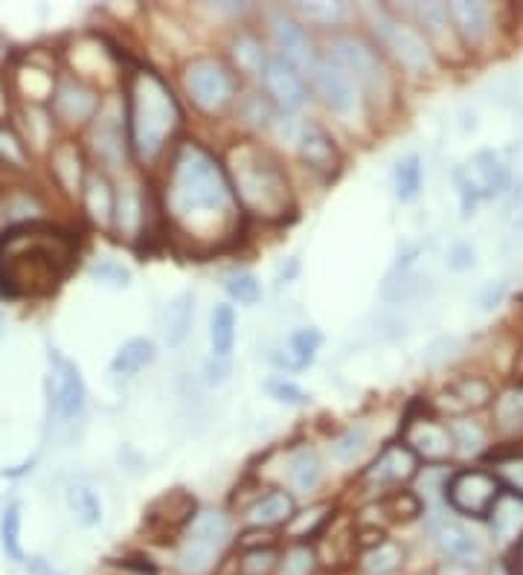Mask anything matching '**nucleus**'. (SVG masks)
<instances>
[{"label":"nucleus","instance_id":"f257e3e1","mask_svg":"<svg viewBox=\"0 0 523 575\" xmlns=\"http://www.w3.org/2000/svg\"><path fill=\"white\" fill-rule=\"evenodd\" d=\"M70 242L56 230L24 227L12 230L0 242V288L3 294H44L59 285L68 271Z\"/></svg>","mask_w":523,"mask_h":575},{"label":"nucleus","instance_id":"f03ea898","mask_svg":"<svg viewBox=\"0 0 523 575\" xmlns=\"http://www.w3.org/2000/svg\"><path fill=\"white\" fill-rule=\"evenodd\" d=\"M170 207L177 219L204 227L230 212V184L219 163L198 145L186 143L175 157Z\"/></svg>","mask_w":523,"mask_h":575},{"label":"nucleus","instance_id":"7ed1b4c3","mask_svg":"<svg viewBox=\"0 0 523 575\" xmlns=\"http://www.w3.org/2000/svg\"><path fill=\"white\" fill-rule=\"evenodd\" d=\"M175 122L177 108L166 85L152 73H140L131 87V134H135L137 154L143 161L158 157Z\"/></svg>","mask_w":523,"mask_h":575},{"label":"nucleus","instance_id":"20e7f679","mask_svg":"<svg viewBox=\"0 0 523 575\" xmlns=\"http://www.w3.org/2000/svg\"><path fill=\"white\" fill-rule=\"evenodd\" d=\"M509 184V169L495 152H477L463 169H456V187L463 198V215H474V203L480 198H495Z\"/></svg>","mask_w":523,"mask_h":575},{"label":"nucleus","instance_id":"39448f33","mask_svg":"<svg viewBox=\"0 0 523 575\" xmlns=\"http://www.w3.org/2000/svg\"><path fill=\"white\" fill-rule=\"evenodd\" d=\"M184 85L193 96V102L204 110H219L224 108L233 96V82H230V73L221 68L219 61L201 59L193 61L186 68Z\"/></svg>","mask_w":523,"mask_h":575},{"label":"nucleus","instance_id":"423d86ee","mask_svg":"<svg viewBox=\"0 0 523 575\" xmlns=\"http://www.w3.org/2000/svg\"><path fill=\"white\" fill-rule=\"evenodd\" d=\"M448 500L456 512L472 517L491 515V508L500 500V482L483 471H463L448 485Z\"/></svg>","mask_w":523,"mask_h":575},{"label":"nucleus","instance_id":"0eeeda50","mask_svg":"<svg viewBox=\"0 0 523 575\" xmlns=\"http://www.w3.org/2000/svg\"><path fill=\"white\" fill-rule=\"evenodd\" d=\"M314 91L326 102V108L340 114V117H352L358 114V85L352 82L347 70L338 68L332 59L314 61L312 68Z\"/></svg>","mask_w":523,"mask_h":575},{"label":"nucleus","instance_id":"6e6552de","mask_svg":"<svg viewBox=\"0 0 523 575\" xmlns=\"http://www.w3.org/2000/svg\"><path fill=\"white\" fill-rule=\"evenodd\" d=\"M338 68H344L352 77L355 85L363 87H379L384 82V70H381L379 56L361 42V38H352V35H340L332 42V56H329Z\"/></svg>","mask_w":523,"mask_h":575},{"label":"nucleus","instance_id":"1a4fd4ad","mask_svg":"<svg viewBox=\"0 0 523 575\" xmlns=\"http://www.w3.org/2000/svg\"><path fill=\"white\" fill-rule=\"evenodd\" d=\"M53 378H56V410H59L61 422H77L85 413L88 389L82 382V373L73 361H68L59 352H53Z\"/></svg>","mask_w":523,"mask_h":575},{"label":"nucleus","instance_id":"9d476101","mask_svg":"<svg viewBox=\"0 0 523 575\" xmlns=\"http://www.w3.org/2000/svg\"><path fill=\"white\" fill-rule=\"evenodd\" d=\"M286 184L268 163H251L239 172V192L256 210H277L286 201Z\"/></svg>","mask_w":523,"mask_h":575},{"label":"nucleus","instance_id":"9b49d317","mask_svg":"<svg viewBox=\"0 0 523 575\" xmlns=\"http://www.w3.org/2000/svg\"><path fill=\"white\" fill-rule=\"evenodd\" d=\"M381 35H384V44L393 50V56H396L410 73H416V77L433 73V52L431 47L425 44L422 35L414 33V30L405 24H384L381 26Z\"/></svg>","mask_w":523,"mask_h":575},{"label":"nucleus","instance_id":"f8f14e48","mask_svg":"<svg viewBox=\"0 0 523 575\" xmlns=\"http://www.w3.org/2000/svg\"><path fill=\"white\" fill-rule=\"evenodd\" d=\"M433 538H437L439 550L445 552L451 561H456V564H463V567H480L486 555H489L480 538L472 529H465L463 524H456V520H442Z\"/></svg>","mask_w":523,"mask_h":575},{"label":"nucleus","instance_id":"ddd939ff","mask_svg":"<svg viewBox=\"0 0 523 575\" xmlns=\"http://www.w3.org/2000/svg\"><path fill=\"white\" fill-rule=\"evenodd\" d=\"M270 35H274V44L282 52V61H288L294 70L314 68L312 42H309V35L297 21L286 15H274L270 17Z\"/></svg>","mask_w":523,"mask_h":575},{"label":"nucleus","instance_id":"4468645a","mask_svg":"<svg viewBox=\"0 0 523 575\" xmlns=\"http://www.w3.org/2000/svg\"><path fill=\"white\" fill-rule=\"evenodd\" d=\"M262 79H265V87H268V94L274 96L279 108L297 110L305 105L303 79H300V73L288 61L270 59L265 64V70H262Z\"/></svg>","mask_w":523,"mask_h":575},{"label":"nucleus","instance_id":"2eb2a0df","mask_svg":"<svg viewBox=\"0 0 523 575\" xmlns=\"http://www.w3.org/2000/svg\"><path fill=\"white\" fill-rule=\"evenodd\" d=\"M93 149L100 154L108 169H119L123 157H126V143H123V128H119L117 110H105L102 117H96V128H93Z\"/></svg>","mask_w":523,"mask_h":575},{"label":"nucleus","instance_id":"dca6fc26","mask_svg":"<svg viewBox=\"0 0 523 575\" xmlns=\"http://www.w3.org/2000/svg\"><path fill=\"white\" fill-rule=\"evenodd\" d=\"M448 17L456 26V33L463 35L465 44H480L486 33H489L491 9L486 3L456 0V3H448Z\"/></svg>","mask_w":523,"mask_h":575},{"label":"nucleus","instance_id":"f3484780","mask_svg":"<svg viewBox=\"0 0 523 575\" xmlns=\"http://www.w3.org/2000/svg\"><path fill=\"white\" fill-rule=\"evenodd\" d=\"M321 343H323V335L317 329H297L291 331V338H288L286 355H270V361H274L279 369L300 373V369H305V366L317 357Z\"/></svg>","mask_w":523,"mask_h":575},{"label":"nucleus","instance_id":"a211bd4d","mask_svg":"<svg viewBox=\"0 0 523 575\" xmlns=\"http://www.w3.org/2000/svg\"><path fill=\"white\" fill-rule=\"evenodd\" d=\"M186 541L198 543L204 550H210L219 555V550L230 541V520L228 515L221 512H201V515L193 517L189 524V532H186Z\"/></svg>","mask_w":523,"mask_h":575},{"label":"nucleus","instance_id":"6ab92c4d","mask_svg":"<svg viewBox=\"0 0 523 575\" xmlns=\"http://www.w3.org/2000/svg\"><path fill=\"white\" fill-rule=\"evenodd\" d=\"M407 445H410L416 454H422V457L442 459L451 454V448H454V439H451V431L442 427V424L419 422L410 427V433H407Z\"/></svg>","mask_w":523,"mask_h":575},{"label":"nucleus","instance_id":"aec40b11","mask_svg":"<svg viewBox=\"0 0 523 575\" xmlns=\"http://www.w3.org/2000/svg\"><path fill=\"white\" fill-rule=\"evenodd\" d=\"M193 317H195V296L189 291L177 294L163 314V338L170 347H181L189 331H193Z\"/></svg>","mask_w":523,"mask_h":575},{"label":"nucleus","instance_id":"412c9836","mask_svg":"<svg viewBox=\"0 0 523 575\" xmlns=\"http://www.w3.org/2000/svg\"><path fill=\"white\" fill-rule=\"evenodd\" d=\"M297 143H300V154H303V161L317 172H332L335 169V163H338V154H335V145L326 137V131L317 126H305L297 137Z\"/></svg>","mask_w":523,"mask_h":575},{"label":"nucleus","instance_id":"4be33fe9","mask_svg":"<svg viewBox=\"0 0 523 575\" xmlns=\"http://www.w3.org/2000/svg\"><path fill=\"white\" fill-rule=\"evenodd\" d=\"M158 357V349L149 338H131L128 343L117 349V355L111 357V373L123 375V378H131L137 375L143 366L154 364Z\"/></svg>","mask_w":523,"mask_h":575},{"label":"nucleus","instance_id":"5701e85b","mask_svg":"<svg viewBox=\"0 0 523 575\" xmlns=\"http://www.w3.org/2000/svg\"><path fill=\"white\" fill-rule=\"evenodd\" d=\"M523 532V503L518 497H503L491 508V535L498 543L518 541V535Z\"/></svg>","mask_w":523,"mask_h":575},{"label":"nucleus","instance_id":"b1692460","mask_svg":"<svg viewBox=\"0 0 523 575\" xmlns=\"http://www.w3.org/2000/svg\"><path fill=\"white\" fill-rule=\"evenodd\" d=\"M323 480V466L321 457L312 448H300L288 462V482L297 494H309L321 485Z\"/></svg>","mask_w":523,"mask_h":575},{"label":"nucleus","instance_id":"393cba45","mask_svg":"<svg viewBox=\"0 0 523 575\" xmlns=\"http://www.w3.org/2000/svg\"><path fill=\"white\" fill-rule=\"evenodd\" d=\"M210 343L212 357L228 361L233 347H236V312H233V305H216L210 320Z\"/></svg>","mask_w":523,"mask_h":575},{"label":"nucleus","instance_id":"a878e982","mask_svg":"<svg viewBox=\"0 0 523 575\" xmlns=\"http://www.w3.org/2000/svg\"><path fill=\"white\" fill-rule=\"evenodd\" d=\"M416 471V459L410 448H390L384 457L372 466L370 480L379 482H402L407 477H414Z\"/></svg>","mask_w":523,"mask_h":575},{"label":"nucleus","instance_id":"bb28decb","mask_svg":"<svg viewBox=\"0 0 523 575\" xmlns=\"http://www.w3.org/2000/svg\"><path fill=\"white\" fill-rule=\"evenodd\" d=\"M291 512H294V503H291V497H288L286 491H274L268 497L256 500L254 506H251V512H247V520L256 526H274L288 520Z\"/></svg>","mask_w":523,"mask_h":575},{"label":"nucleus","instance_id":"cd10ccee","mask_svg":"<svg viewBox=\"0 0 523 575\" xmlns=\"http://www.w3.org/2000/svg\"><path fill=\"white\" fill-rule=\"evenodd\" d=\"M56 105H59V110L68 119H85L96 110V96H93L88 87L77 85V82H68V85H61Z\"/></svg>","mask_w":523,"mask_h":575},{"label":"nucleus","instance_id":"c85d7f7f","mask_svg":"<svg viewBox=\"0 0 523 575\" xmlns=\"http://www.w3.org/2000/svg\"><path fill=\"white\" fill-rule=\"evenodd\" d=\"M393 187H396L398 201H414L416 195L422 192V161L416 154H407L405 161L396 163Z\"/></svg>","mask_w":523,"mask_h":575},{"label":"nucleus","instance_id":"c756f323","mask_svg":"<svg viewBox=\"0 0 523 575\" xmlns=\"http://www.w3.org/2000/svg\"><path fill=\"white\" fill-rule=\"evenodd\" d=\"M68 506L82 526H96L102 520L100 497H96V491H91L88 485H70Z\"/></svg>","mask_w":523,"mask_h":575},{"label":"nucleus","instance_id":"7c9ffc66","mask_svg":"<svg viewBox=\"0 0 523 575\" xmlns=\"http://www.w3.org/2000/svg\"><path fill=\"white\" fill-rule=\"evenodd\" d=\"M85 203L93 221L108 224V221L114 219V195H111V187L105 184V178H100V175H91V180H88Z\"/></svg>","mask_w":523,"mask_h":575},{"label":"nucleus","instance_id":"2f4dec72","mask_svg":"<svg viewBox=\"0 0 523 575\" xmlns=\"http://www.w3.org/2000/svg\"><path fill=\"white\" fill-rule=\"evenodd\" d=\"M0 541H3V550L12 561H24V550H21V508L12 503V506L3 508V517H0Z\"/></svg>","mask_w":523,"mask_h":575},{"label":"nucleus","instance_id":"473e14b6","mask_svg":"<svg viewBox=\"0 0 523 575\" xmlns=\"http://www.w3.org/2000/svg\"><path fill=\"white\" fill-rule=\"evenodd\" d=\"M114 219H117V227L126 236H137L143 212H140V198H137L135 189H126V192L119 195L117 203H114Z\"/></svg>","mask_w":523,"mask_h":575},{"label":"nucleus","instance_id":"72a5a7b5","mask_svg":"<svg viewBox=\"0 0 523 575\" xmlns=\"http://www.w3.org/2000/svg\"><path fill=\"white\" fill-rule=\"evenodd\" d=\"M224 288H228V294L242 305H256L262 300L259 280L247 271L228 273V277H224Z\"/></svg>","mask_w":523,"mask_h":575},{"label":"nucleus","instance_id":"f704fd0d","mask_svg":"<svg viewBox=\"0 0 523 575\" xmlns=\"http://www.w3.org/2000/svg\"><path fill=\"white\" fill-rule=\"evenodd\" d=\"M367 442H370V433L363 431V427H352V431H347L344 436H338V439L332 442V454H335L338 462H347L349 466V462H355V459L361 457Z\"/></svg>","mask_w":523,"mask_h":575},{"label":"nucleus","instance_id":"c9c22d12","mask_svg":"<svg viewBox=\"0 0 523 575\" xmlns=\"http://www.w3.org/2000/svg\"><path fill=\"white\" fill-rule=\"evenodd\" d=\"M402 564V550L396 543H379L375 550H370L363 555V567L370 570L372 575H387Z\"/></svg>","mask_w":523,"mask_h":575},{"label":"nucleus","instance_id":"e433bc0d","mask_svg":"<svg viewBox=\"0 0 523 575\" xmlns=\"http://www.w3.org/2000/svg\"><path fill=\"white\" fill-rule=\"evenodd\" d=\"M451 439H454V445H460V450L468 457V454H477V450L483 448L486 436H483V431L477 424L460 419V422L451 424Z\"/></svg>","mask_w":523,"mask_h":575},{"label":"nucleus","instance_id":"4c0bfd02","mask_svg":"<svg viewBox=\"0 0 523 575\" xmlns=\"http://www.w3.org/2000/svg\"><path fill=\"white\" fill-rule=\"evenodd\" d=\"M300 15L314 21V24H338L347 17V3H300Z\"/></svg>","mask_w":523,"mask_h":575},{"label":"nucleus","instance_id":"58836bf2","mask_svg":"<svg viewBox=\"0 0 523 575\" xmlns=\"http://www.w3.org/2000/svg\"><path fill=\"white\" fill-rule=\"evenodd\" d=\"M233 56H236L239 68L245 70V73H262L265 64H268V59H265V50H262L254 38H239Z\"/></svg>","mask_w":523,"mask_h":575},{"label":"nucleus","instance_id":"ea45409f","mask_svg":"<svg viewBox=\"0 0 523 575\" xmlns=\"http://www.w3.org/2000/svg\"><path fill=\"white\" fill-rule=\"evenodd\" d=\"M314 552L309 547H294L286 552V559L279 561L277 575H312Z\"/></svg>","mask_w":523,"mask_h":575},{"label":"nucleus","instance_id":"a19ab883","mask_svg":"<svg viewBox=\"0 0 523 575\" xmlns=\"http://www.w3.org/2000/svg\"><path fill=\"white\" fill-rule=\"evenodd\" d=\"M265 392H268L274 401H279V404L300 407L309 401V396H305L303 389L297 387V384L286 382V378H270V382H265Z\"/></svg>","mask_w":523,"mask_h":575},{"label":"nucleus","instance_id":"79ce46f5","mask_svg":"<svg viewBox=\"0 0 523 575\" xmlns=\"http://www.w3.org/2000/svg\"><path fill=\"white\" fill-rule=\"evenodd\" d=\"M212 559H216V552L204 550L198 543L184 541L181 552H177V561H181V567L193 570V573H204V570L212 567Z\"/></svg>","mask_w":523,"mask_h":575},{"label":"nucleus","instance_id":"37998d69","mask_svg":"<svg viewBox=\"0 0 523 575\" xmlns=\"http://www.w3.org/2000/svg\"><path fill=\"white\" fill-rule=\"evenodd\" d=\"M419 17H422L425 30L433 35L442 33L448 26V21H451V17H448L445 3H422V7H419Z\"/></svg>","mask_w":523,"mask_h":575},{"label":"nucleus","instance_id":"c03bdc74","mask_svg":"<svg viewBox=\"0 0 523 575\" xmlns=\"http://www.w3.org/2000/svg\"><path fill=\"white\" fill-rule=\"evenodd\" d=\"M91 271H93V277H100L102 282H111V285L126 288L128 282H131V271H128V268H123V265L111 262V259H102L100 265H93Z\"/></svg>","mask_w":523,"mask_h":575},{"label":"nucleus","instance_id":"a18cd8bd","mask_svg":"<svg viewBox=\"0 0 523 575\" xmlns=\"http://www.w3.org/2000/svg\"><path fill=\"white\" fill-rule=\"evenodd\" d=\"M498 413L507 424H521L523 422V392H509V396L500 401Z\"/></svg>","mask_w":523,"mask_h":575},{"label":"nucleus","instance_id":"49530a36","mask_svg":"<svg viewBox=\"0 0 523 575\" xmlns=\"http://www.w3.org/2000/svg\"><path fill=\"white\" fill-rule=\"evenodd\" d=\"M274 567V552L270 550H256L245 559V573L247 575H265Z\"/></svg>","mask_w":523,"mask_h":575},{"label":"nucleus","instance_id":"de8ad7c7","mask_svg":"<svg viewBox=\"0 0 523 575\" xmlns=\"http://www.w3.org/2000/svg\"><path fill=\"white\" fill-rule=\"evenodd\" d=\"M204 375H207V382H210L212 387H219V384L228 382L230 364H228V361H221V357H212L210 364L204 366Z\"/></svg>","mask_w":523,"mask_h":575},{"label":"nucleus","instance_id":"09e8293b","mask_svg":"<svg viewBox=\"0 0 523 575\" xmlns=\"http://www.w3.org/2000/svg\"><path fill=\"white\" fill-rule=\"evenodd\" d=\"M0 157H7V161H12V163L24 161V154H21V145H18L15 137L7 134V131H0Z\"/></svg>","mask_w":523,"mask_h":575},{"label":"nucleus","instance_id":"8fccbe9b","mask_svg":"<svg viewBox=\"0 0 523 575\" xmlns=\"http://www.w3.org/2000/svg\"><path fill=\"white\" fill-rule=\"evenodd\" d=\"M474 262V247L472 245H454L451 247V268L454 271H463V268H468V265Z\"/></svg>","mask_w":523,"mask_h":575},{"label":"nucleus","instance_id":"3c124183","mask_svg":"<svg viewBox=\"0 0 523 575\" xmlns=\"http://www.w3.org/2000/svg\"><path fill=\"white\" fill-rule=\"evenodd\" d=\"M326 517V508H314V512H305V517H300L297 524H291V535H303L305 529H314Z\"/></svg>","mask_w":523,"mask_h":575},{"label":"nucleus","instance_id":"603ef678","mask_svg":"<svg viewBox=\"0 0 523 575\" xmlns=\"http://www.w3.org/2000/svg\"><path fill=\"white\" fill-rule=\"evenodd\" d=\"M503 477H507L512 485L523 494V459H512V462H503Z\"/></svg>","mask_w":523,"mask_h":575},{"label":"nucleus","instance_id":"864d4df0","mask_svg":"<svg viewBox=\"0 0 523 575\" xmlns=\"http://www.w3.org/2000/svg\"><path fill=\"white\" fill-rule=\"evenodd\" d=\"M26 570H30V575H59V570L53 567V564L47 559L26 561Z\"/></svg>","mask_w":523,"mask_h":575},{"label":"nucleus","instance_id":"5fc2aeb1","mask_svg":"<svg viewBox=\"0 0 523 575\" xmlns=\"http://www.w3.org/2000/svg\"><path fill=\"white\" fill-rule=\"evenodd\" d=\"M503 294H507V285H503V282H500L498 288L491 285L489 291H486V296H483V308H495V305L503 300Z\"/></svg>","mask_w":523,"mask_h":575},{"label":"nucleus","instance_id":"6e6d98bb","mask_svg":"<svg viewBox=\"0 0 523 575\" xmlns=\"http://www.w3.org/2000/svg\"><path fill=\"white\" fill-rule=\"evenodd\" d=\"M489 575H509V570L503 567V564H495V567H491V573Z\"/></svg>","mask_w":523,"mask_h":575}]
</instances>
